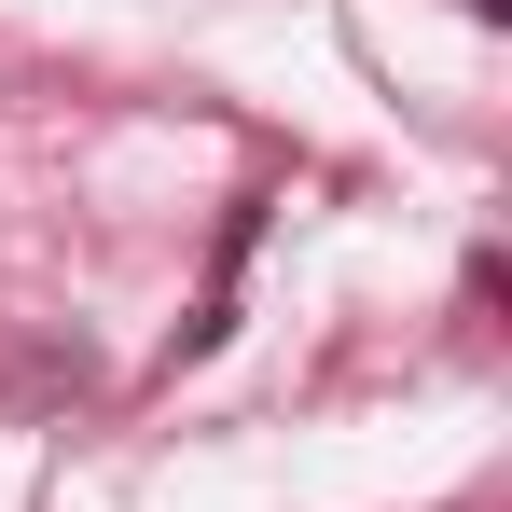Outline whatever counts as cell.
Returning a JSON list of instances; mask_svg holds the SVG:
<instances>
[{"mask_svg":"<svg viewBox=\"0 0 512 512\" xmlns=\"http://www.w3.org/2000/svg\"><path fill=\"white\" fill-rule=\"evenodd\" d=\"M471 14H512V0H471Z\"/></svg>","mask_w":512,"mask_h":512,"instance_id":"obj_1","label":"cell"}]
</instances>
